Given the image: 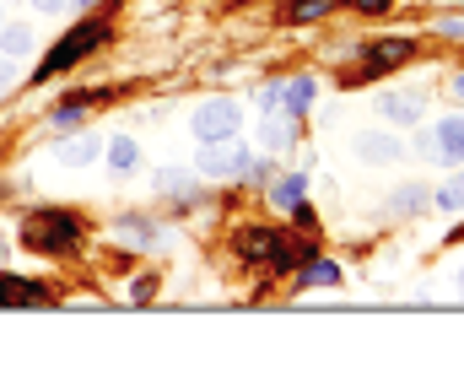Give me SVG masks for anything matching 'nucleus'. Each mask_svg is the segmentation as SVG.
Instances as JSON below:
<instances>
[{"label": "nucleus", "instance_id": "b1692460", "mask_svg": "<svg viewBox=\"0 0 464 378\" xmlns=\"http://www.w3.org/2000/svg\"><path fill=\"white\" fill-rule=\"evenodd\" d=\"M259 109H265V114L281 109V82H276V87H259Z\"/></svg>", "mask_w": 464, "mask_h": 378}, {"label": "nucleus", "instance_id": "bb28decb", "mask_svg": "<svg viewBox=\"0 0 464 378\" xmlns=\"http://www.w3.org/2000/svg\"><path fill=\"white\" fill-rule=\"evenodd\" d=\"M33 5H38V11H49V16H54V11H65V5H71V0H33Z\"/></svg>", "mask_w": 464, "mask_h": 378}, {"label": "nucleus", "instance_id": "1a4fd4ad", "mask_svg": "<svg viewBox=\"0 0 464 378\" xmlns=\"http://www.w3.org/2000/svg\"><path fill=\"white\" fill-rule=\"evenodd\" d=\"M378 114L394 120V125H416L421 120V92H383L378 98Z\"/></svg>", "mask_w": 464, "mask_h": 378}, {"label": "nucleus", "instance_id": "9d476101", "mask_svg": "<svg viewBox=\"0 0 464 378\" xmlns=\"http://www.w3.org/2000/svg\"><path fill=\"white\" fill-rule=\"evenodd\" d=\"M98 151H103L98 135H76V141H60L54 146V162L60 168H87V162H98Z\"/></svg>", "mask_w": 464, "mask_h": 378}, {"label": "nucleus", "instance_id": "393cba45", "mask_svg": "<svg viewBox=\"0 0 464 378\" xmlns=\"http://www.w3.org/2000/svg\"><path fill=\"white\" fill-rule=\"evenodd\" d=\"M11 82H16V60H5V54H0V92H5Z\"/></svg>", "mask_w": 464, "mask_h": 378}, {"label": "nucleus", "instance_id": "39448f33", "mask_svg": "<svg viewBox=\"0 0 464 378\" xmlns=\"http://www.w3.org/2000/svg\"><path fill=\"white\" fill-rule=\"evenodd\" d=\"M243 168H248V151L237 146V135L206 141V151H200V173H206V179H237Z\"/></svg>", "mask_w": 464, "mask_h": 378}, {"label": "nucleus", "instance_id": "423d86ee", "mask_svg": "<svg viewBox=\"0 0 464 378\" xmlns=\"http://www.w3.org/2000/svg\"><path fill=\"white\" fill-rule=\"evenodd\" d=\"M421 151L438 162H464V120H438L421 135Z\"/></svg>", "mask_w": 464, "mask_h": 378}, {"label": "nucleus", "instance_id": "6ab92c4d", "mask_svg": "<svg viewBox=\"0 0 464 378\" xmlns=\"http://www.w3.org/2000/svg\"><path fill=\"white\" fill-rule=\"evenodd\" d=\"M119 238H124V244H151V238H157V228H151V222H140V217H124V222H119Z\"/></svg>", "mask_w": 464, "mask_h": 378}, {"label": "nucleus", "instance_id": "20e7f679", "mask_svg": "<svg viewBox=\"0 0 464 378\" xmlns=\"http://www.w3.org/2000/svg\"><path fill=\"white\" fill-rule=\"evenodd\" d=\"M237 125H243V114L227 98H211V103L195 109V135L200 141H227V135H237Z\"/></svg>", "mask_w": 464, "mask_h": 378}, {"label": "nucleus", "instance_id": "f03ea898", "mask_svg": "<svg viewBox=\"0 0 464 378\" xmlns=\"http://www.w3.org/2000/svg\"><path fill=\"white\" fill-rule=\"evenodd\" d=\"M103 38H109V27H103V22H82V27H71V33H65V44H54V49L44 54L38 82H49V76H60V71H71V65H76L82 54H92Z\"/></svg>", "mask_w": 464, "mask_h": 378}, {"label": "nucleus", "instance_id": "aec40b11", "mask_svg": "<svg viewBox=\"0 0 464 378\" xmlns=\"http://www.w3.org/2000/svg\"><path fill=\"white\" fill-rule=\"evenodd\" d=\"M438 211H464V173H454V179L438 189Z\"/></svg>", "mask_w": 464, "mask_h": 378}, {"label": "nucleus", "instance_id": "7ed1b4c3", "mask_svg": "<svg viewBox=\"0 0 464 378\" xmlns=\"http://www.w3.org/2000/svg\"><path fill=\"white\" fill-rule=\"evenodd\" d=\"M27 244L38 254H65L82 244V222L71 217V211H38L33 222H27Z\"/></svg>", "mask_w": 464, "mask_h": 378}, {"label": "nucleus", "instance_id": "0eeeda50", "mask_svg": "<svg viewBox=\"0 0 464 378\" xmlns=\"http://www.w3.org/2000/svg\"><path fill=\"white\" fill-rule=\"evenodd\" d=\"M356 157H362V162H400V157H405V146H400V135L367 130V135H356Z\"/></svg>", "mask_w": 464, "mask_h": 378}, {"label": "nucleus", "instance_id": "4468645a", "mask_svg": "<svg viewBox=\"0 0 464 378\" xmlns=\"http://www.w3.org/2000/svg\"><path fill=\"white\" fill-rule=\"evenodd\" d=\"M427 200H432V195H427L421 184H400V189L389 195V211H405V217H411V211H421Z\"/></svg>", "mask_w": 464, "mask_h": 378}, {"label": "nucleus", "instance_id": "c85d7f7f", "mask_svg": "<svg viewBox=\"0 0 464 378\" xmlns=\"http://www.w3.org/2000/svg\"><path fill=\"white\" fill-rule=\"evenodd\" d=\"M76 5H98V0H76Z\"/></svg>", "mask_w": 464, "mask_h": 378}, {"label": "nucleus", "instance_id": "4be33fe9", "mask_svg": "<svg viewBox=\"0 0 464 378\" xmlns=\"http://www.w3.org/2000/svg\"><path fill=\"white\" fill-rule=\"evenodd\" d=\"M330 5H335V0H297V5H292V16H297V22H314V16H324Z\"/></svg>", "mask_w": 464, "mask_h": 378}, {"label": "nucleus", "instance_id": "cd10ccee", "mask_svg": "<svg viewBox=\"0 0 464 378\" xmlns=\"http://www.w3.org/2000/svg\"><path fill=\"white\" fill-rule=\"evenodd\" d=\"M449 87H454V98H464V71L454 76V82H449Z\"/></svg>", "mask_w": 464, "mask_h": 378}, {"label": "nucleus", "instance_id": "dca6fc26", "mask_svg": "<svg viewBox=\"0 0 464 378\" xmlns=\"http://www.w3.org/2000/svg\"><path fill=\"white\" fill-rule=\"evenodd\" d=\"M27 49H33V27H5V33H0V54H5V60H22Z\"/></svg>", "mask_w": 464, "mask_h": 378}, {"label": "nucleus", "instance_id": "a211bd4d", "mask_svg": "<svg viewBox=\"0 0 464 378\" xmlns=\"http://www.w3.org/2000/svg\"><path fill=\"white\" fill-rule=\"evenodd\" d=\"M303 189H308V179H303V173H292V179H281L270 195H276V206H286V211H292V206L303 200Z\"/></svg>", "mask_w": 464, "mask_h": 378}, {"label": "nucleus", "instance_id": "f257e3e1", "mask_svg": "<svg viewBox=\"0 0 464 378\" xmlns=\"http://www.w3.org/2000/svg\"><path fill=\"white\" fill-rule=\"evenodd\" d=\"M237 254H243V259H270V270H292L303 254H314V249H303L297 238H286V233H276V228H248V233L237 238Z\"/></svg>", "mask_w": 464, "mask_h": 378}, {"label": "nucleus", "instance_id": "6e6552de", "mask_svg": "<svg viewBox=\"0 0 464 378\" xmlns=\"http://www.w3.org/2000/svg\"><path fill=\"white\" fill-rule=\"evenodd\" d=\"M0 303L5 308H38V303H49V292L27 276H0Z\"/></svg>", "mask_w": 464, "mask_h": 378}, {"label": "nucleus", "instance_id": "412c9836", "mask_svg": "<svg viewBox=\"0 0 464 378\" xmlns=\"http://www.w3.org/2000/svg\"><path fill=\"white\" fill-rule=\"evenodd\" d=\"M157 189H162V195H195L189 179H184L179 168H162V173H157Z\"/></svg>", "mask_w": 464, "mask_h": 378}, {"label": "nucleus", "instance_id": "f8f14e48", "mask_svg": "<svg viewBox=\"0 0 464 378\" xmlns=\"http://www.w3.org/2000/svg\"><path fill=\"white\" fill-rule=\"evenodd\" d=\"M314 98H319V87H314L308 76H292V82L281 87V103H286L292 114H308V109H314Z\"/></svg>", "mask_w": 464, "mask_h": 378}, {"label": "nucleus", "instance_id": "9b49d317", "mask_svg": "<svg viewBox=\"0 0 464 378\" xmlns=\"http://www.w3.org/2000/svg\"><path fill=\"white\" fill-rule=\"evenodd\" d=\"M411 54H416V44H411V38H383V44H372V49H367V71L400 65V60H411Z\"/></svg>", "mask_w": 464, "mask_h": 378}, {"label": "nucleus", "instance_id": "2eb2a0df", "mask_svg": "<svg viewBox=\"0 0 464 378\" xmlns=\"http://www.w3.org/2000/svg\"><path fill=\"white\" fill-rule=\"evenodd\" d=\"M292 135H297V125H292V120H265V125H259L265 151H281V146H292Z\"/></svg>", "mask_w": 464, "mask_h": 378}, {"label": "nucleus", "instance_id": "c756f323", "mask_svg": "<svg viewBox=\"0 0 464 378\" xmlns=\"http://www.w3.org/2000/svg\"><path fill=\"white\" fill-rule=\"evenodd\" d=\"M459 286H464V270H459Z\"/></svg>", "mask_w": 464, "mask_h": 378}, {"label": "nucleus", "instance_id": "5701e85b", "mask_svg": "<svg viewBox=\"0 0 464 378\" xmlns=\"http://www.w3.org/2000/svg\"><path fill=\"white\" fill-rule=\"evenodd\" d=\"M76 120H82V98H71V103H60V109H54V125H60V130H71Z\"/></svg>", "mask_w": 464, "mask_h": 378}, {"label": "nucleus", "instance_id": "f3484780", "mask_svg": "<svg viewBox=\"0 0 464 378\" xmlns=\"http://www.w3.org/2000/svg\"><path fill=\"white\" fill-rule=\"evenodd\" d=\"M303 281H308V286H335V281H341V265H330V259H308V265H303Z\"/></svg>", "mask_w": 464, "mask_h": 378}, {"label": "nucleus", "instance_id": "a878e982", "mask_svg": "<svg viewBox=\"0 0 464 378\" xmlns=\"http://www.w3.org/2000/svg\"><path fill=\"white\" fill-rule=\"evenodd\" d=\"M351 5H356V11H372V16H378V11H389L394 0H351Z\"/></svg>", "mask_w": 464, "mask_h": 378}, {"label": "nucleus", "instance_id": "ddd939ff", "mask_svg": "<svg viewBox=\"0 0 464 378\" xmlns=\"http://www.w3.org/2000/svg\"><path fill=\"white\" fill-rule=\"evenodd\" d=\"M109 162H114V173H135L140 168V146L130 135H119V141H109Z\"/></svg>", "mask_w": 464, "mask_h": 378}]
</instances>
